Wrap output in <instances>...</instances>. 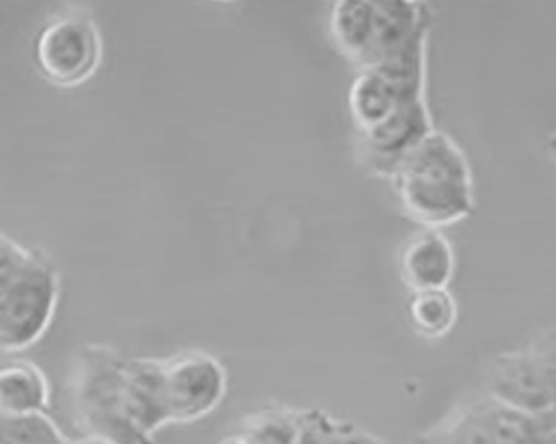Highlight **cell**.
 I'll list each match as a JSON object with an SVG mask.
<instances>
[{
	"mask_svg": "<svg viewBox=\"0 0 556 444\" xmlns=\"http://www.w3.org/2000/svg\"><path fill=\"white\" fill-rule=\"evenodd\" d=\"M374 2L368 0H345L333 4L330 14V34L337 49L361 67L370 43Z\"/></svg>",
	"mask_w": 556,
	"mask_h": 444,
	"instance_id": "obj_11",
	"label": "cell"
},
{
	"mask_svg": "<svg viewBox=\"0 0 556 444\" xmlns=\"http://www.w3.org/2000/svg\"><path fill=\"white\" fill-rule=\"evenodd\" d=\"M535 433L533 416L485 393L455 409L421 444H523Z\"/></svg>",
	"mask_w": 556,
	"mask_h": 444,
	"instance_id": "obj_6",
	"label": "cell"
},
{
	"mask_svg": "<svg viewBox=\"0 0 556 444\" xmlns=\"http://www.w3.org/2000/svg\"><path fill=\"white\" fill-rule=\"evenodd\" d=\"M540 427V424H539ZM523 444H555L542 430L539 431L536 436H533L532 440H528L527 443Z\"/></svg>",
	"mask_w": 556,
	"mask_h": 444,
	"instance_id": "obj_17",
	"label": "cell"
},
{
	"mask_svg": "<svg viewBox=\"0 0 556 444\" xmlns=\"http://www.w3.org/2000/svg\"><path fill=\"white\" fill-rule=\"evenodd\" d=\"M49 405V380L37 365L22 359L0 365V416L37 415Z\"/></svg>",
	"mask_w": 556,
	"mask_h": 444,
	"instance_id": "obj_10",
	"label": "cell"
},
{
	"mask_svg": "<svg viewBox=\"0 0 556 444\" xmlns=\"http://www.w3.org/2000/svg\"><path fill=\"white\" fill-rule=\"evenodd\" d=\"M540 430L556 444V411L545 413V415L539 416Z\"/></svg>",
	"mask_w": 556,
	"mask_h": 444,
	"instance_id": "obj_14",
	"label": "cell"
},
{
	"mask_svg": "<svg viewBox=\"0 0 556 444\" xmlns=\"http://www.w3.org/2000/svg\"><path fill=\"white\" fill-rule=\"evenodd\" d=\"M546 152L552 156L553 162L556 164V128L546 137Z\"/></svg>",
	"mask_w": 556,
	"mask_h": 444,
	"instance_id": "obj_15",
	"label": "cell"
},
{
	"mask_svg": "<svg viewBox=\"0 0 556 444\" xmlns=\"http://www.w3.org/2000/svg\"><path fill=\"white\" fill-rule=\"evenodd\" d=\"M433 130L437 128L427 99L412 100L386 120L358 132V158L371 175L392 178L399 165Z\"/></svg>",
	"mask_w": 556,
	"mask_h": 444,
	"instance_id": "obj_7",
	"label": "cell"
},
{
	"mask_svg": "<svg viewBox=\"0 0 556 444\" xmlns=\"http://www.w3.org/2000/svg\"><path fill=\"white\" fill-rule=\"evenodd\" d=\"M59 296L58 271L37 250L15 278L0 312V352L18 353L36 345L52 324Z\"/></svg>",
	"mask_w": 556,
	"mask_h": 444,
	"instance_id": "obj_4",
	"label": "cell"
},
{
	"mask_svg": "<svg viewBox=\"0 0 556 444\" xmlns=\"http://www.w3.org/2000/svg\"><path fill=\"white\" fill-rule=\"evenodd\" d=\"M408 320L412 328L425 340H442L457 325V300L448 289L412 293Z\"/></svg>",
	"mask_w": 556,
	"mask_h": 444,
	"instance_id": "obj_12",
	"label": "cell"
},
{
	"mask_svg": "<svg viewBox=\"0 0 556 444\" xmlns=\"http://www.w3.org/2000/svg\"><path fill=\"white\" fill-rule=\"evenodd\" d=\"M34 64L50 86L75 89L89 83L104 59V40L89 14L50 17L34 39Z\"/></svg>",
	"mask_w": 556,
	"mask_h": 444,
	"instance_id": "obj_3",
	"label": "cell"
},
{
	"mask_svg": "<svg viewBox=\"0 0 556 444\" xmlns=\"http://www.w3.org/2000/svg\"><path fill=\"white\" fill-rule=\"evenodd\" d=\"M390 180L403 214L421 228L442 230L467 220L477 211L467 153L442 130H433Z\"/></svg>",
	"mask_w": 556,
	"mask_h": 444,
	"instance_id": "obj_1",
	"label": "cell"
},
{
	"mask_svg": "<svg viewBox=\"0 0 556 444\" xmlns=\"http://www.w3.org/2000/svg\"><path fill=\"white\" fill-rule=\"evenodd\" d=\"M455 250L442 230L421 228L400 253V277L412 293L448 289L455 275Z\"/></svg>",
	"mask_w": 556,
	"mask_h": 444,
	"instance_id": "obj_9",
	"label": "cell"
},
{
	"mask_svg": "<svg viewBox=\"0 0 556 444\" xmlns=\"http://www.w3.org/2000/svg\"><path fill=\"white\" fill-rule=\"evenodd\" d=\"M486 395L533 418L553 411L539 359L528 345L492 359Z\"/></svg>",
	"mask_w": 556,
	"mask_h": 444,
	"instance_id": "obj_8",
	"label": "cell"
},
{
	"mask_svg": "<svg viewBox=\"0 0 556 444\" xmlns=\"http://www.w3.org/2000/svg\"><path fill=\"white\" fill-rule=\"evenodd\" d=\"M162 391L168 424L204 420L227 395V371L215 356L186 352L162 359Z\"/></svg>",
	"mask_w": 556,
	"mask_h": 444,
	"instance_id": "obj_5",
	"label": "cell"
},
{
	"mask_svg": "<svg viewBox=\"0 0 556 444\" xmlns=\"http://www.w3.org/2000/svg\"><path fill=\"white\" fill-rule=\"evenodd\" d=\"M222 444H245L243 443L242 437L237 434V436L229 437V440L222 441Z\"/></svg>",
	"mask_w": 556,
	"mask_h": 444,
	"instance_id": "obj_18",
	"label": "cell"
},
{
	"mask_svg": "<svg viewBox=\"0 0 556 444\" xmlns=\"http://www.w3.org/2000/svg\"><path fill=\"white\" fill-rule=\"evenodd\" d=\"M428 36L430 29L421 30L380 64L358 71L349 96L357 132L386 120L405 103L425 97Z\"/></svg>",
	"mask_w": 556,
	"mask_h": 444,
	"instance_id": "obj_2",
	"label": "cell"
},
{
	"mask_svg": "<svg viewBox=\"0 0 556 444\" xmlns=\"http://www.w3.org/2000/svg\"><path fill=\"white\" fill-rule=\"evenodd\" d=\"M71 444H112L109 443V441L102 440V437L97 436H84L80 437V440L77 441H71Z\"/></svg>",
	"mask_w": 556,
	"mask_h": 444,
	"instance_id": "obj_16",
	"label": "cell"
},
{
	"mask_svg": "<svg viewBox=\"0 0 556 444\" xmlns=\"http://www.w3.org/2000/svg\"><path fill=\"white\" fill-rule=\"evenodd\" d=\"M528 346L535 353L542 368L543 378H545L546 388H548L549 398H552L553 411H556V330H548L545 333L533 338Z\"/></svg>",
	"mask_w": 556,
	"mask_h": 444,
	"instance_id": "obj_13",
	"label": "cell"
}]
</instances>
